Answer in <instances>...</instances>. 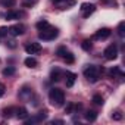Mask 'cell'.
I'll use <instances>...</instances> for the list:
<instances>
[{
    "label": "cell",
    "mask_w": 125,
    "mask_h": 125,
    "mask_svg": "<svg viewBox=\"0 0 125 125\" xmlns=\"http://www.w3.org/2000/svg\"><path fill=\"white\" fill-rule=\"evenodd\" d=\"M85 119H87L88 122L96 121V119H97V112H96V110H87V112H85Z\"/></svg>",
    "instance_id": "17"
},
{
    "label": "cell",
    "mask_w": 125,
    "mask_h": 125,
    "mask_svg": "<svg viewBox=\"0 0 125 125\" xmlns=\"http://www.w3.org/2000/svg\"><path fill=\"white\" fill-rule=\"evenodd\" d=\"M15 110H16L15 107H5V109H3V116H5V118H10Z\"/></svg>",
    "instance_id": "20"
},
{
    "label": "cell",
    "mask_w": 125,
    "mask_h": 125,
    "mask_svg": "<svg viewBox=\"0 0 125 125\" xmlns=\"http://www.w3.org/2000/svg\"><path fill=\"white\" fill-rule=\"evenodd\" d=\"M5 93H6V87H5V84H0V97H3Z\"/></svg>",
    "instance_id": "30"
},
{
    "label": "cell",
    "mask_w": 125,
    "mask_h": 125,
    "mask_svg": "<svg viewBox=\"0 0 125 125\" xmlns=\"http://www.w3.org/2000/svg\"><path fill=\"white\" fill-rule=\"evenodd\" d=\"M49 100H50L52 106H54V107L63 106V103H65V93H63V90H60V88H52L49 91Z\"/></svg>",
    "instance_id": "1"
},
{
    "label": "cell",
    "mask_w": 125,
    "mask_h": 125,
    "mask_svg": "<svg viewBox=\"0 0 125 125\" xmlns=\"http://www.w3.org/2000/svg\"><path fill=\"white\" fill-rule=\"evenodd\" d=\"M37 2H38V0H25V2H24V6H27V8H31V6H34Z\"/></svg>",
    "instance_id": "27"
},
{
    "label": "cell",
    "mask_w": 125,
    "mask_h": 125,
    "mask_svg": "<svg viewBox=\"0 0 125 125\" xmlns=\"http://www.w3.org/2000/svg\"><path fill=\"white\" fill-rule=\"evenodd\" d=\"M66 52H68V50H66V47H59L56 53H57V56H59V57H62V56H63Z\"/></svg>",
    "instance_id": "28"
},
{
    "label": "cell",
    "mask_w": 125,
    "mask_h": 125,
    "mask_svg": "<svg viewBox=\"0 0 125 125\" xmlns=\"http://www.w3.org/2000/svg\"><path fill=\"white\" fill-rule=\"evenodd\" d=\"M75 81H77V74L66 71V72H65V83H66V87H72V85L75 84Z\"/></svg>",
    "instance_id": "11"
},
{
    "label": "cell",
    "mask_w": 125,
    "mask_h": 125,
    "mask_svg": "<svg viewBox=\"0 0 125 125\" xmlns=\"http://www.w3.org/2000/svg\"><path fill=\"white\" fill-rule=\"evenodd\" d=\"M25 52L28 54H38L41 52V46H40V43H28L25 46Z\"/></svg>",
    "instance_id": "7"
},
{
    "label": "cell",
    "mask_w": 125,
    "mask_h": 125,
    "mask_svg": "<svg viewBox=\"0 0 125 125\" xmlns=\"http://www.w3.org/2000/svg\"><path fill=\"white\" fill-rule=\"evenodd\" d=\"M54 3H60V2H63V0H53Z\"/></svg>",
    "instance_id": "32"
},
{
    "label": "cell",
    "mask_w": 125,
    "mask_h": 125,
    "mask_svg": "<svg viewBox=\"0 0 125 125\" xmlns=\"http://www.w3.org/2000/svg\"><path fill=\"white\" fill-rule=\"evenodd\" d=\"M32 96H34V93H32V88H30V87H22L19 91V99H22L25 102H30L32 99Z\"/></svg>",
    "instance_id": "8"
},
{
    "label": "cell",
    "mask_w": 125,
    "mask_h": 125,
    "mask_svg": "<svg viewBox=\"0 0 125 125\" xmlns=\"http://www.w3.org/2000/svg\"><path fill=\"white\" fill-rule=\"evenodd\" d=\"M93 102H94L96 104H103V97H102L100 94H94V96H93Z\"/></svg>",
    "instance_id": "24"
},
{
    "label": "cell",
    "mask_w": 125,
    "mask_h": 125,
    "mask_svg": "<svg viewBox=\"0 0 125 125\" xmlns=\"http://www.w3.org/2000/svg\"><path fill=\"white\" fill-rule=\"evenodd\" d=\"M50 80L52 81H60L62 80V71L59 68H53L50 72Z\"/></svg>",
    "instance_id": "13"
},
{
    "label": "cell",
    "mask_w": 125,
    "mask_h": 125,
    "mask_svg": "<svg viewBox=\"0 0 125 125\" xmlns=\"http://www.w3.org/2000/svg\"><path fill=\"white\" fill-rule=\"evenodd\" d=\"M16 118H19V119H27L28 118V110L25 109V107H19V109H16Z\"/></svg>",
    "instance_id": "14"
},
{
    "label": "cell",
    "mask_w": 125,
    "mask_h": 125,
    "mask_svg": "<svg viewBox=\"0 0 125 125\" xmlns=\"http://www.w3.org/2000/svg\"><path fill=\"white\" fill-rule=\"evenodd\" d=\"M103 54H104V57H106L107 60H115V59L118 57V46H116V44L107 46V47L104 49Z\"/></svg>",
    "instance_id": "4"
},
{
    "label": "cell",
    "mask_w": 125,
    "mask_h": 125,
    "mask_svg": "<svg viewBox=\"0 0 125 125\" xmlns=\"http://www.w3.org/2000/svg\"><path fill=\"white\" fill-rule=\"evenodd\" d=\"M74 5H75V0H63V2L59 3L60 9H68L69 6H74Z\"/></svg>",
    "instance_id": "18"
},
{
    "label": "cell",
    "mask_w": 125,
    "mask_h": 125,
    "mask_svg": "<svg viewBox=\"0 0 125 125\" xmlns=\"http://www.w3.org/2000/svg\"><path fill=\"white\" fill-rule=\"evenodd\" d=\"M62 59H63V60L66 62V63H69V65H71V63H74V62H75V56H74V54H72V53H71L69 50H68V52H66V53H65L63 56H62Z\"/></svg>",
    "instance_id": "16"
},
{
    "label": "cell",
    "mask_w": 125,
    "mask_h": 125,
    "mask_svg": "<svg viewBox=\"0 0 125 125\" xmlns=\"http://www.w3.org/2000/svg\"><path fill=\"white\" fill-rule=\"evenodd\" d=\"M59 35V31H57V28H54V27H46L44 30H41L40 32H38V38L40 40H44V41H50V40H54L56 37Z\"/></svg>",
    "instance_id": "2"
},
{
    "label": "cell",
    "mask_w": 125,
    "mask_h": 125,
    "mask_svg": "<svg viewBox=\"0 0 125 125\" xmlns=\"http://www.w3.org/2000/svg\"><path fill=\"white\" fill-rule=\"evenodd\" d=\"M80 10H81L83 18H88L91 13H94L96 6H94V5H90V3H83V5H81V8H80Z\"/></svg>",
    "instance_id": "5"
},
{
    "label": "cell",
    "mask_w": 125,
    "mask_h": 125,
    "mask_svg": "<svg viewBox=\"0 0 125 125\" xmlns=\"http://www.w3.org/2000/svg\"><path fill=\"white\" fill-rule=\"evenodd\" d=\"M112 119H113V121H121V119H122V113H121L119 110H115V112L112 113Z\"/></svg>",
    "instance_id": "26"
},
{
    "label": "cell",
    "mask_w": 125,
    "mask_h": 125,
    "mask_svg": "<svg viewBox=\"0 0 125 125\" xmlns=\"http://www.w3.org/2000/svg\"><path fill=\"white\" fill-rule=\"evenodd\" d=\"M47 110H41V112H38L34 118H31V119H28L27 121V124H34V122H43V121H46L47 119Z\"/></svg>",
    "instance_id": "9"
},
{
    "label": "cell",
    "mask_w": 125,
    "mask_h": 125,
    "mask_svg": "<svg viewBox=\"0 0 125 125\" xmlns=\"http://www.w3.org/2000/svg\"><path fill=\"white\" fill-rule=\"evenodd\" d=\"M15 71H16V69H15L13 66H8V68H5V69H3V72H2V74H3V77H12V75L15 74Z\"/></svg>",
    "instance_id": "19"
},
{
    "label": "cell",
    "mask_w": 125,
    "mask_h": 125,
    "mask_svg": "<svg viewBox=\"0 0 125 125\" xmlns=\"http://www.w3.org/2000/svg\"><path fill=\"white\" fill-rule=\"evenodd\" d=\"M124 27H125V22H119V25H118V35H119L121 38H124V37H125Z\"/></svg>",
    "instance_id": "22"
},
{
    "label": "cell",
    "mask_w": 125,
    "mask_h": 125,
    "mask_svg": "<svg viewBox=\"0 0 125 125\" xmlns=\"http://www.w3.org/2000/svg\"><path fill=\"white\" fill-rule=\"evenodd\" d=\"M46 27H49V22L47 21H40V22H37V28H38V31H41V30H44Z\"/></svg>",
    "instance_id": "23"
},
{
    "label": "cell",
    "mask_w": 125,
    "mask_h": 125,
    "mask_svg": "<svg viewBox=\"0 0 125 125\" xmlns=\"http://www.w3.org/2000/svg\"><path fill=\"white\" fill-rule=\"evenodd\" d=\"M100 74H102V69L99 66H94V65H90V66H87L84 69V77L90 83H96L100 78Z\"/></svg>",
    "instance_id": "3"
},
{
    "label": "cell",
    "mask_w": 125,
    "mask_h": 125,
    "mask_svg": "<svg viewBox=\"0 0 125 125\" xmlns=\"http://www.w3.org/2000/svg\"><path fill=\"white\" fill-rule=\"evenodd\" d=\"M110 30L109 28H102V30H99L96 34H94V38L96 40H106V38H109V35H110Z\"/></svg>",
    "instance_id": "10"
},
{
    "label": "cell",
    "mask_w": 125,
    "mask_h": 125,
    "mask_svg": "<svg viewBox=\"0 0 125 125\" xmlns=\"http://www.w3.org/2000/svg\"><path fill=\"white\" fill-rule=\"evenodd\" d=\"M81 46H83V49H84V50H87V52H88V50L91 49V46H93V44H91V41H90V40H84Z\"/></svg>",
    "instance_id": "25"
},
{
    "label": "cell",
    "mask_w": 125,
    "mask_h": 125,
    "mask_svg": "<svg viewBox=\"0 0 125 125\" xmlns=\"http://www.w3.org/2000/svg\"><path fill=\"white\" fill-rule=\"evenodd\" d=\"M6 44H8L10 49H15V47H16V43H15L13 40H9V41H6Z\"/></svg>",
    "instance_id": "31"
},
{
    "label": "cell",
    "mask_w": 125,
    "mask_h": 125,
    "mask_svg": "<svg viewBox=\"0 0 125 125\" xmlns=\"http://www.w3.org/2000/svg\"><path fill=\"white\" fill-rule=\"evenodd\" d=\"M16 5V0H2V6L5 8H13Z\"/></svg>",
    "instance_id": "21"
},
{
    "label": "cell",
    "mask_w": 125,
    "mask_h": 125,
    "mask_svg": "<svg viewBox=\"0 0 125 125\" xmlns=\"http://www.w3.org/2000/svg\"><path fill=\"white\" fill-rule=\"evenodd\" d=\"M8 32H9L10 35H13V37H18V35H22V34L25 32V27H24L22 24H16V25L9 27V28H8Z\"/></svg>",
    "instance_id": "6"
},
{
    "label": "cell",
    "mask_w": 125,
    "mask_h": 125,
    "mask_svg": "<svg viewBox=\"0 0 125 125\" xmlns=\"http://www.w3.org/2000/svg\"><path fill=\"white\" fill-rule=\"evenodd\" d=\"M21 16H24V13H22V12H19V10H10V12H8V13L5 15V18H6L8 21H13V19H19Z\"/></svg>",
    "instance_id": "12"
},
{
    "label": "cell",
    "mask_w": 125,
    "mask_h": 125,
    "mask_svg": "<svg viewBox=\"0 0 125 125\" xmlns=\"http://www.w3.org/2000/svg\"><path fill=\"white\" fill-rule=\"evenodd\" d=\"M24 63H25V66H28V68H37L38 62H37V59H34V57H27V59L24 60Z\"/></svg>",
    "instance_id": "15"
},
{
    "label": "cell",
    "mask_w": 125,
    "mask_h": 125,
    "mask_svg": "<svg viewBox=\"0 0 125 125\" xmlns=\"http://www.w3.org/2000/svg\"><path fill=\"white\" fill-rule=\"evenodd\" d=\"M9 32H8V28H5V27H2V28H0V40H2L3 37H6Z\"/></svg>",
    "instance_id": "29"
}]
</instances>
